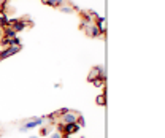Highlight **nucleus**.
<instances>
[{
	"label": "nucleus",
	"mask_w": 165,
	"mask_h": 138,
	"mask_svg": "<svg viewBox=\"0 0 165 138\" xmlns=\"http://www.w3.org/2000/svg\"><path fill=\"white\" fill-rule=\"evenodd\" d=\"M40 124H43V119L35 117V119H32V121H29V122H26L24 127H21V132H26V130H29V129H33V127L40 126Z\"/></svg>",
	"instance_id": "nucleus-1"
},
{
	"label": "nucleus",
	"mask_w": 165,
	"mask_h": 138,
	"mask_svg": "<svg viewBox=\"0 0 165 138\" xmlns=\"http://www.w3.org/2000/svg\"><path fill=\"white\" fill-rule=\"evenodd\" d=\"M19 48H21V46H10L8 49H5V51L0 52V59H5V57L11 56V54H16V52L19 51Z\"/></svg>",
	"instance_id": "nucleus-2"
},
{
	"label": "nucleus",
	"mask_w": 165,
	"mask_h": 138,
	"mask_svg": "<svg viewBox=\"0 0 165 138\" xmlns=\"http://www.w3.org/2000/svg\"><path fill=\"white\" fill-rule=\"evenodd\" d=\"M79 129H81V127H79L76 122L65 124V126H64V130H65V133H67V135H70V133H75V132H78Z\"/></svg>",
	"instance_id": "nucleus-3"
},
{
	"label": "nucleus",
	"mask_w": 165,
	"mask_h": 138,
	"mask_svg": "<svg viewBox=\"0 0 165 138\" xmlns=\"http://www.w3.org/2000/svg\"><path fill=\"white\" fill-rule=\"evenodd\" d=\"M10 26H13V30L14 32H21V30H24L26 29V22L24 21H13V22H10Z\"/></svg>",
	"instance_id": "nucleus-4"
},
{
	"label": "nucleus",
	"mask_w": 165,
	"mask_h": 138,
	"mask_svg": "<svg viewBox=\"0 0 165 138\" xmlns=\"http://www.w3.org/2000/svg\"><path fill=\"white\" fill-rule=\"evenodd\" d=\"M76 114L73 113H64V122L65 124H72V122H76Z\"/></svg>",
	"instance_id": "nucleus-5"
},
{
	"label": "nucleus",
	"mask_w": 165,
	"mask_h": 138,
	"mask_svg": "<svg viewBox=\"0 0 165 138\" xmlns=\"http://www.w3.org/2000/svg\"><path fill=\"white\" fill-rule=\"evenodd\" d=\"M3 43H5V45H10V46H21L19 38H5Z\"/></svg>",
	"instance_id": "nucleus-6"
},
{
	"label": "nucleus",
	"mask_w": 165,
	"mask_h": 138,
	"mask_svg": "<svg viewBox=\"0 0 165 138\" xmlns=\"http://www.w3.org/2000/svg\"><path fill=\"white\" fill-rule=\"evenodd\" d=\"M43 2H46L48 5H51V6H60L64 3V0H43Z\"/></svg>",
	"instance_id": "nucleus-7"
},
{
	"label": "nucleus",
	"mask_w": 165,
	"mask_h": 138,
	"mask_svg": "<svg viewBox=\"0 0 165 138\" xmlns=\"http://www.w3.org/2000/svg\"><path fill=\"white\" fill-rule=\"evenodd\" d=\"M5 37L6 38H16V32L13 29H6L5 30Z\"/></svg>",
	"instance_id": "nucleus-8"
},
{
	"label": "nucleus",
	"mask_w": 165,
	"mask_h": 138,
	"mask_svg": "<svg viewBox=\"0 0 165 138\" xmlns=\"http://www.w3.org/2000/svg\"><path fill=\"white\" fill-rule=\"evenodd\" d=\"M89 33L92 37H99V29H97L95 26H90V27H89Z\"/></svg>",
	"instance_id": "nucleus-9"
},
{
	"label": "nucleus",
	"mask_w": 165,
	"mask_h": 138,
	"mask_svg": "<svg viewBox=\"0 0 165 138\" xmlns=\"http://www.w3.org/2000/svg\"><path fill=\"white\" fill-rule=\"evenodd\" d=\"M0 26H6V27H8V26H10V19L6 18V16H0Z\"/></svg>",
	"instance_id": "nucleus-10"
},
{
	"label": "nucleus",
	"mask_w": 165,
	"mask_h": 138,
	"mask_svg": "<svg viewBox=\"0 0 165 138\" xmlns=\"http://www.w3.org/2000/svg\"><path fill=\"white\" fill-rule=\"evenodd\" d=\"M97 102H99V105H103V103H105V97H103V95H100L99 99H97Z\"/></svg>",
	"instance_id": "nucleus-11"
},
{
	"label": "nucleus",
	"mask_w": 165,
	"mask_h": 138,
	"mask_svg": "<svg viewBox=\"0 0 165 138\" xmlns=\"http://www.w3.org/2000/svg\"><path fill=\"white\" fill-rule=\"evenodd\" d=\"M51 138H62V135H60V133H52Z\"/></svg>",
	"instance_id": "nucleus-12"
},
{
	"label": "nucleus",
	"mask_w": 165,
	"mask_h": 138,
	"mask_svg": "<svg viewBox=\"0 0 165 138\" xmlns=\"http://www.w3.org/2000/svg\"><path fill=\"white\" fill-rule=\"evenodd\" d=\"M62 11H64V13H70V8H67V6H64V8H62Z\"/></svg>",
	"instance_id": "nucleus-13"
},
{
	"label": "nucleus",
	"mask_w": 165,
	"mask_h": 138,
	"mask_svg": "<svg viewBox=\"0 0 165 138\" xmlns=\"http://www.w3.org/2000/svg\"><path fill=\"white\" fill-rule=\"evenodd\" d=\"M30 138H37V137H30Z\"/></svg>",
	"instance_id": "nucleus-14"
}]
</instances>
